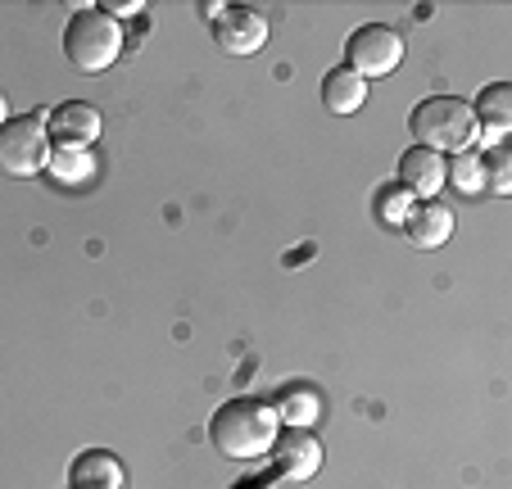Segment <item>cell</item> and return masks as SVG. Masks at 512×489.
I'll return each instance as SVG.
<instances>
[{"label": "cell", "instance_id": "obj_1", "mask_svg": "<svg viewBox=\"0 0 512 489\" xmlns=\"http://www.w3.org/2000/svg\"><path fill=\"white\" fill-rule=\"evenodd\" d=\"M209 440L223 458H263V453H272V440H277V413L259 399H232L213 413Z\"/></svg>", "mask_w": 512, "mask_h": 489}, {"label": "cell", "instance_id": "obj_2", "mask_svg": "<svg viewBox=\"0 0 512 489\" xmlns=\"http://www.w3.org/2000/svg\"><path fill=\"white\" fill-rule=\"evenodd\" d=\"M123 50V28L114 14H105L100 5H82L64 28V55L82 68V73H105Z\"/></svg>", "mask_w": 512, "mask_h": 489}, {"label": "cell", "instance_id": "obj_3", "mask_svg": "<svg viewBox=\"0 0 512 489\" xmlns=\"http://www.w3.org/2000/svg\"><path fill=\"white\" fill-rule=\"evenodd\" d=\"M408 127H413V136L422 141V150H458L467 154L476 141V118H472V105L458 96H431L422 100V105L413 109V118H408Z\"/></svg>", "mask_w": 512, "mask_h": 489}, {"label": "cell", "instance_id": "obj_4", "mask_svg": "<svg viewBox=\"0 0 512 489\" xmlns=\"http://www.w3.org/2000/svg\"><path fill=\"white\" fill-rule=\"evenodd\" d=\"M50 168V136L37 114L10 118L0 127V173L10 177H41Z\"/></svg>", "mask_w": 512, "mask_h": 489}, {"label": "cell", "instance_id": "obj_5", "mask_svg": "<svg viewBox=\"0 0 512 489\" xmlns=\"http://www.w3.org/2000/svg\"><path fill=\"white\" fill-rule=\"evenodd\" d=\"M345 68H354L363 82L368 77H386L399 68V59H404V37H399L395 28H386V23H368V28L349 32L345 41Z\"/></svg>", "mask_w": 512, "mask_h": 489}, {"label": "cell", "instance_id": "obj_6", "mask_svg": "<svg viewBox=\"0 0 512 489\" xmlns=\"http://www.w3.org/2000/svg\"><path fill=\"white\" fill-rule=\"evenodd\" d=\"M213 41L227 55H259L263 41H268V19L250 5H223L213 19Z\"/></svg>", "mask_w": 512, "mask_h": 489}, {"label": "cell", "instance_id": "obj_7", "mask_svg": "<svg viewBox=\"0 0 512 489\" xmlns=\"http://www.w3.org/2000/svg\"><path fill=\"white\" fill-rule=\"evenodd\" d=\"M46 136L59 145V150H87V145L100 136V109L87 105V100H64V105L50 109Z\"/></svg>", "mask_w": 512, "mask_h": 489}, {"label": "cell", "instance_id": "obj_8", "mask_svg": "<svg viewBox=\"0 0 512 489\" xmlns=\"http://www.w3.org/2000/svg\"><path fill=\"white\" fill-rule=\"evenodd\" d=\"M272 462H277V476L286 480H309L318 476L322 467V444L309 426H290V431H277L272 440Z\"/></svg>", "mask_w": 512, "mask_h": 489}, {"label": "cell", "instance_id": "obj_9", "mask_svg": "<svg viewBox=\"0 0 512 489\" xmlns=\"http://www.w3.org/2000/svg\"><path fill=\"white\" fill-rule=\"evenodd\" d=\"M445 159L435 150H422V145H413V150H404V159H399V186H404L408 195H422V200H431V195H440V186H445Z\"/></svg>", "mask_w": 512, "mask_h": 489}, {"label": "cell", "instance_id": "obj_10", "mask_svg": "<svg viewBox=\"0 0 512 489\" xmlns=\"http://www.w3.org/2000/svg\"><path fill=\"white\" fill-rule=\"evenodd\" d=\"M68 485L73 489H123L127 471H123V462H118L114 453L87 449V453L73 458V467H68Z\"/></svg>", "mask_w": 512, "mask_h": 489}, {"label": "cell", "instance_id": "obj_11", "mask_svg": "<svg viewBox=\"0 0 512 489\" xmlns=\"http://www.w3.org/2000/svg\"><path fill=\"white\" fill-rule=\"evenodd\" d=\"M404 231L417 250H440L454 236V213L445 204H413V213L404 218Z\"/></svg>", "mask_w": 512, "mask_h": 489}, {"label": "cell", "instance_id": "obj_12", "mask_svg": "<svg viewBox=\"0 0 512 489\" xmlns=\"http://www.w3.org/2000/svg\"><path fill=\"white\" fill-rule=\"evenodd\" d=\"M363 100H368V82H363L354 68H331V73L322 77V105H327L336 118L358 114Z\"/></svg>", "mask_w": 512, "mask_h": 489}, {"label": "cell", "instance_id": "obj_13", "mask_svg": "<svg viewBox=\"0 0 512 489\" xmlns=\"http://www.w3.org/2000/svg\"><path fill=\"white\" fill-rule=\"evenodd\" d=\"M472 118L490 136L508 132V127H512V87H508V82H494V87H485L481 96H476V105H472Z\"/></svg>", "mask_w": 512, "mask_h": 489}, {"label": "cell", "instance_id": "obj_14", "mask_svg": "<svg viewBox=\"0 0 512 489\" xmlns=\"http://www.w3.org/2000/svg\"><path fill=\"white\" fill-rule=\"evenodd\" d=\"M277 417H286L290 426H309L313 417H318V394L304 390V385H290V390L281 394V413Z\"/></svg>", "mask_w": 512, "mask_h": 489}, {"label": "cell", "instance_id": "obj_15", "mask_svg": "<svg viewBox=\"0 0 512 489\" xmlns=\"http://www.w3.org/2000/svg\"><path fill=\"white\" fill-rule=\"evenodd\" d=\"M50 168H55V177L59 182H73V177H91V159H87V150H59V154H50Z\"/></svg>", "mask_w": 512, "mask_h": 489}, {"label": "cell", "instance_id": "obj_16", "mask_svg": "<svg viewBox=\"0 0 512 489\" xmlns=\"http://www.w3.org/2000/svg\"><path fill=\"white\" fill-rule=\"evenodd\" d=\"M445 177H454V186H458V191H467V195L485 186V168H481V159H476V154L454 159V173H445Z\"/></svg>", "mask_w": 512, "mask_h": 489}, {"label": "cell", "instance_id": "obj_17", "mask_svg": "<svg viewBox=\"0 0 512 489\" xmlns=\"http://www.w3.org/2000/svg\"><path fill=\"white\" fill-rule=\"evenodd\" d=\"M408 213H413V195H408L404 186H395V191H381V218L395 222V227H404Z\"/></svg>", "mask_w": 512, "mask_h": 489}, {"label": "cell", "instance_id": "obj_18", "mask_svg": "<svg viewBox=\"0 0 512 489\" xmlns=\"http://www.w3.org/2000/svg\"><path fill=\"white\" fill-rule=\"evenodd\" d=\"M503 163H508V154H503V150H494L490 159L481 163V168H490V177H494V191H503V186H508V177H503Z\"/></svg>", "mask_w": 512, "mask_h": 489}, {"label": "cell", "instance_id": "obj_19", "mask_svg": "<svg viewBox=\"0 0 512 489\" xmlns=\"http://www.w3.org/2000/svg\"><path fill=\"white\" fill-rule=\"evenodd\" d=\"M105 14H141V0H123V5H109Z\"/></svg>", "mask_w": 512, "mask_h": 489}, {"label": "cell", "instance_id": "obj_20", "mask_svg": "<svg viewBox=\"0 0 512 489\" xmlns=\"http://www.w3.org/2000/svg\"><path fill=\"white\" fill-rule=\"evenodd\" d=\"M10 123V105H5V91H0V127Z\"/></svg>", "mask_w": 512, "mask_h": 489}]
</instances>
